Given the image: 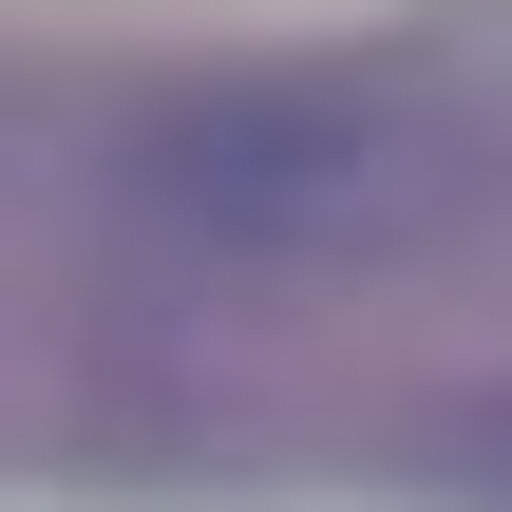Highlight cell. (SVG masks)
<instances>
[{
    "instance_id": "cell-1",
    "label": "cell",
    "mask_w": 512,
    "mask_h": 512,
    "mask_svg": "<svg viewBox=\"0 0 512 512\" xmlns=\"http://www.w3.org/2000/svg\"><path fill=\"white\" fill-rule=\"evenodd\" d=\"M152 209H190L228 247H380L437 209V133L342 114V95H209L152 133Z\"/></svg>"
}]
</instances>
